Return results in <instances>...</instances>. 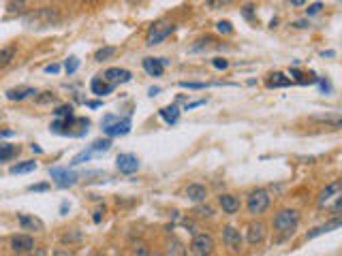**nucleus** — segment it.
Listing matches in <instances>:
<instances>
[{"instance_id": "nucleus-1", "label": "nucleus", "mask_w": 342, "mask_h": 256, "mask_svg": "<svg viewBox=\"0 0 342 256\" xmlns=\"http://www.w3.org/2000/svg\"><path fill=\"white\" fill-rule=\"evenodd\" d=\"M60 22V11L56 7H41V9H34L28 15L24 17V24L32 30H43V28H49V26H56Z\"/></svg>"}, {"instance_id": "nucleus-2", "label": "nucleus", "mask_w": 342, "mask_h": 256, "mask_svg": "<svg viewBox=\"0 0 342 256\" xmlns=\"http://www.w3.org/2000/svg\"><path fill=\"white\" fill-rule=\"evenodd\" d=\"M103 133L107 137H124L131 133V120L129 117H120L118 115H105L103 117Z\"/></svg>"}, {"instance_id": "nucleus-3", "label": "nucleus", "mask_w": 342, "mask_h": 256, "mask_svg": "<svg viewBox=\"0 0 342 256\" xmlns=\"http://www.w3.org/2000/svg\"><path fill=\"white\" fill-rule=\"evenodd\" d=\"M176 30V24L174 22H167V20H160L156 24H152L150 26V30H148V39H146V45H150V47H154V45L158 43H163L167 36Z\"/></svg>"}, {"instance_id": "nucleus-4", "label": "nucleus", "mask_w": 342, "mask_h": 256, "mask_svg": "<svg viewBox=\"0 0 342 256\" xmlns=\"http://www.w3.org/2000/svg\"><path fill=\"white\" fill-rule=\"evenodd\" d=\"M269 203H272V199H269L267 190H265V188H257V190H253V192H250V195H248V199H246L248 214H253V216L263 214L265 209L269 207Z\"/></svg>"}, {"instance_id": "nucleus-5", "label": "nucleus", "mask_w": 342, "mask_h": 256, "mask_svg": "<svg viewBox=\"0 0 342 256\" xmlns=\"http://www.w3.org/2000/svg\"><path fill=\"white\" fill-rule=\"evenodd\" d=\"M300 222V214L295 209H280L274 216V228L282 233H293V228Z\"/></svg>"}, {"instance_id": "nucleus-6", "label": "nucleus", "mask_w": 342, "mask_h": 256, "mask_svg": "<svg viewBox=\"0 0 342 256\" xmlns=\"http://www.w3.org/2000/svg\"><path fill=\"white\" fill-rule=\"evenodd\" d=\"M49 175H51L53 181H56L58 188H69V186H73L75 181L79 179V173L69 171V169H60V167L49 169Z\"/></svg>"}, {"instance_id": "nucleus-7", "label": "nucleus", "mask_w": 342, "mask_h": 256, "mask_svg": "<svg viewBox=\"0 0 342 256\" xmlns=\"http://www.w3.org/2000/svg\"><path fill=\"white\" fill-rule=\"evenodd\" d=\"M191 252L197 254V256L212 254V252H214V239H212V235H208V233L195 235L193 241H191Z\"/></svg>"}, {"instance_id": "nucleus-8", "label": "nucleus", "mask_w": 342, "mask_h": 256, "mask_svg": "<svg viewBox=\"0 0 342 256\" xmlns=\"http://www.w3.org/2000/svg\"><path fill=\"white\" fill-rule=\"evenodd\" d=\"M103 79L107 81V84H127V81H131L133 79V75H131V71H127V69H118V67H111V69H107L105 73H103Z\"/></svg>"}, {"instance_id": "nucleus-9", "label": "nucleus", "mask_w": 342, "mask_h": 256, "mask_svg": "<svg viewBox=\"0 0 342 256\" xmlns=\"http://www.w3.org/2000/svg\"><path fill=\"white\" fill-rule=\"evenodd\" d=\"M11 252H15V254H28V252H32V248H34V239L30 235H15V237H11Z\"/></svg>"}, {"instance_id": "nucleus-10", "label": "nucleus", "mask_w": 342, "mask_h": 256, "mask_svg": "<svg viewBox=\"0 0 342 256\" xmlns=\"http://www.w3.org/2000/svg\"><path fill=\"white\" fill-rule=\"evenodd\" d=\"M116 164H118V171L124 173V175H133V173L139 169V160L135 154H120Z\"/></svg>"}, {"instance_id": "nucleus-11", "label": "nucleus", "mask_w": 342, "mask_h": 256, "mask_svg": "<svg viewBox=\"0 0 342 256\" xmlns=\"http://www.w3.org/2000/svg\"><path fill=\"white\" fill-rule=\"evenodd\" d=\"M222 241L233 252H240V248H242V235H240L238 228H233V226H224L222 228Z\"/></svg>"}, {"instance_id": "nucleus-12", "label": "nucleus", "mask_w": 342, "mask_h": 256, "mask_svg": "<svg viewBox=\"0 0 342 256\" xmlns=\"http://www.w3.org/2000/svg\"><path fill=\"white\" fill-rule=\"evenodd\" d=\"M246 239L250 245H259L261 241L265 239V226L263 222H250L248 231H246Z\"/></svg>"}, {"instance_id": "nucleus-13", "label": "nucleus", "mask_w": 342, "mask_h": 256, "mask_svg": "<svg viewBox=\"0 0 342 256\" xmlns=\"http://www.w3.org/2000/svg\"><path fill=\"white\" fill-rule=\"evenodd\" d=\"M143 71H146L150 77H160L165 73L163 58H146L143 60Z\"/></svg>"}, {"instance_id": "nucleus-14", "label": "nucleus", "mask_w": 342, "mask_h": 256, "mask_svg": "<svg viewBox=\"0 0 342 256\" xmlns=\"http://www.w3.org/2000/svg\"><path fill=\"white\" fill-rule=\"evenodd\" d=\"M218 203H220L224 214H238L240 212V199L233 197V195H220Z\"/></svg>"}, {"instance_id": "nucleus-15", "label": "nucleus", "mask_w": 342, "mask_h": 256, "mask_svg": "<svg viewBox=\"0 0 342 256\" xmlns=\"http://www.w3.org/2000/svg\"><path fill=\"white\" fill-rule=\"evenodd\" d=\"M17 222H20V226L24 228V231H43V222L39 220V218H34V216L20 214L17 216Z\"/></svg>"}, {"instance_id": "nucleus-16", "label": "nucleus", "mask_w": 342, "mask_h": 256, "mask_svg": "<svg viewBox=\"0 0 342 256\" xmlns=\"http://www.w3.org/2000/svg\"><path fill=\"white\" fill-rule=\"evenodd\" d=\"M205 197H208V190L201 184H191L186 188V199L193 203H201V201H205Z\"/></svg>"}, {"instance_id": "nucleus-17", "label": "nucleus", "mask_w": 342, "mask_h": 256, "mask_svg": "<svg viewBox=\"0 0 342 256\" xmlns=\"http://www.w3.org/2000/svg\"><path fill=\"white\" fill-rule=\"evenodd\" d=\"M90 88H92V92H94L96 96H105V94H111V92H113L116 84H103L101 77H94L92 81H90Z\"/></svg>"}, {"instance_id": "nucleus-18", "label": "nucleus", "mask_w": 342, "mask_h": 256, "mask_svg": "<svg viewBox=\"0 0 342 256\" xmlns=\"http://www.w3.org/2000/svg\"><path fill=\"white\" fill-rule=\"evenodd\" d=\"M265 86L267 88H287V86H291V79L284 77L282 73H269Z\"/></svg>"}, {"instance_id": "nucleus-19", "label": "nucleus", "mask_w": 342, "mask_h": 256, "mask_svg": "<svg viewBox=\"0 0 342 256\" xmlns=\"http://www.w3.org/2000/svg\"><path fill=\"white\" fill-rule=\"evenodd\" d=\"M30 94H37V90L34 88H13V90H9L7 92V98L9 100H24L26 96H30Z\"/></svg>"}, {"instance_id": "nucleus-20", "label": "nucleus", "mask_w": 342, "mask_h": 256, "mask_svg": "<svg viewBox=\"0 0 342 256\" xmlns=\"http://www.w3.org/2000/svg\"><path fill=\"white\" fill-rule=\"evenodd\" d=\"M158 113H160V117H163L167 124H176L178 117H180V109L176 105H171V107H163Z\"/></svg>"}, {"instance_id": "nucleus-21", "label": "nucleus", "mask_w": 342, "mask_h": 256, "mask_svg": "<svg viewBox=\"0 0 342 256\" xmlns=\"http://www.w3.org/2000/svg\"><path fill=\"white\" fill-rule=\"evenodd\" d=\"M338 190H340V181H331V184H329L325 190L321 192V197H319V207H323V205H325L327 201H329L331 197H334Z\"/></svg>"}, {"instance_id": "nucleus-22", "label": "nucleus", "mask_w": 342, "mask_h": 256, "mask_svg": "<svg viewBox=\"0 0 342 256\" xmlns=\"http://www.w3.org/2000/svg\"><path fill=\"white\" fill-rule=\"evenodd\" d=\"M15 60V47L13 45H9V47H3L0 49V69H5V67H9Z\"/></svg>"}, {"instance_id": "nucleus-23", "label": "nucleus", "mask_w": 342, "mask_h": 256, "mask_svg": "<svg viewBox=\"0 0 342 256\" xmlns=\"http://www.w3.org/2000/svg\"><path fill=\"white\" fill-rule=\"evenodd\" d=\"M34 169H37V162H34V160H24L20 164H13L11 173H13V175H22V173H30Z\"/></svg>"}, {"instance_id": "nucleus-24", "label": "nucleus", "mask_w": 342, "mask_h": 256, "mask_svg": "<svg viewBox=\"0 0 342 256\" xmlns=\"http://www.w3.org/2000/svg\"><path fill=\"white\" fill-rule=\"evenodd\" d=\"M338 226H340V220H334V222H329V224H325V226H319V228H314V231H310L308 235H306V239H314V237L334 231V228H338Z\"/></svg>"}, {"instance_id": "nucleus-25", "label": "nucleus", "mask_w": 342, "mask_h": 256, "mask_svg": "<svg viewBox=\"0 0 342 256\" xmlns=\"http://www.w3.org/2000/svg\"><path fill=\"white\" fill-rule=\"evenodd\" d=\"M116 53H118V49H116V47H101V49L94 51V60L96 62H105V60L113 58Z\"/></svg>"}, {"instance_id": "nucleus-26", "label": "nucleus", "mask_w": 342, "mask_h": 256, "mask_svg": "<svg viewBox=\"0 0 342 256\" xmlns=\"http://www.w3.org/2000/svg\"><path fill=\"white\" fill-rule=\"evenodd\" d=\"M17 152L20 148H15V145H0V162L11 160L13 156H17Z\"/></svg>"}, {"instance_id": "nucleus-27", "label": "nucleus", "mask_w": 342, "mask_h": 256, "mask_svg": "<svg viewBox=\"0 0 342 256\" xmlns=\"http://www.w3.org/2000/svg\"><path fill=\"white\" fill-rule=\"evenodd\" d=\"M167 254H176V256L186 254L184 243H182V241H178V239H171V241L167 243Z\"/></svg>"}, {"instance_id": "nucleus-28", "label": "nucleus", "mask_w": 342, "mask_h": 256, "mask_svg": "<svg viewBox=\"0 0 342 256\" xmlns=\"http://www.w3.org/2000/svg\"><path fill=\"white\" fill-rule=\"evenodd\" d=\"M131 252H133V254H139V256H148V254H150L148 243H146V241H141V239L131 241Z\"/></svg>"}, {"instance_id": "nucleus-29", "label": "nucleus", "mask_w": 342, "mask_h": 256, "mask_svg": "<svg viewBox=\"0 0 342 256\" xmlns=\"http://www.w3.org/2000/svg\"><path fill=\"white\" fill-rule=\"evenodd\" d=\"M26 5H28L26 0H9V3H7V11L9 13H22L24 9H26Z\"/></svg>"}, {"instance_id": "nucleus-30", "label": "nucleus", "mask_w": 342, "mask_h": 256, "mask_svg": "<svg viewBox=\"0 0 342 256\" xmlns=\"http://www.w3.org/2000/svg\"><path fill=\"white\" fill-rule=\"evenodd\" d=\"M214 39H212V36H205V39H199V41H197L195 45H193V49L191 51H201V49H210V47H214Z\"/></svg>"}, {"instance_id": "nucleus-31", "label": "nucleus", "mask_w": 342, "mask_h": 256, "mask_svg": "<svg viewBox=\"0 0 342 256\" xmlns=\"http://www.w3.org/2000/svg\"><path fill=\"white\" fill-rule=\"evenodd\" d=\"M90 158H92V150H84V152H79L73 160H71V164L77 167V164H82V162H88Z\"/></svg>"}, {"instance_id": "nucleus-32", "label": "nucleus", "mask_w": 342, "mask_h": 256, "mask_svg": "<svg viewBox=\"0 0 342 256\" xmlns=\"http://www.w3.org/2000/svg\"><path fill=\"white\" fill-rule=\"evenodd\" d=\"M212 84H201V81H180V88H188V90H205Z\"/></svg>"}, {"instance_id": "nucleus-33", "label": "nucleus", "mask_w": 342, "mask_h": 256, "mask_svg": "<svg viewBox=\"0 0 342 256\" xmlns=\"http://www.w3.org/2000/svg\"><path fill=\"white\" fill-rule=\"evenodd\" d=\"M109 148H111V141H109V139H98V141L92 143V148H90V150H92V152H107Z\"/></svg>"}, {"instance_id": "nucleus-34", "label": "nucleus", "mask_w": 342, "mask_h": 256, "mask_svg": "<svg viewBox=\"0 0 342 256\" xmlns=\"http://www.w3.org/2000/svg\"><path fill=\"white\" fill-rule=\"evenodd\" d=\"M79 69V58H75V56H71L67 62H65V71L69 73V75H73V73Z\"/></svg>"}, {"instance_id": "nucleus-35", "label": "nucleus", "mask_w": 342, "mask_h": 256, "mask_svg": "<svg viewBox=\"0 0 342 256\" xmlns=\"http://www.w3.org/2000/svg\"><path fill=\"white\" fill-rule=\"evenodd\" d=\"M37 103L39 105H47V103H56V94L53 92H41V96H37Z\"/></svg>"}, {"instance_id": "nucleus-36", "label": "nucleus", "mask_w": 342, "mask_h": 256, "mask_svg": "<svg viewBox=\"0 0 342 256\" xmlns=\"http://www.w3.org/2000/svg\"><path fill=\"white\" fill-rule=\"evenodd\" d=\"M53 115H58V117H67V115H73V107L71 105H60L56 111H53Z\"/></svg>"}, {"instance_id": "nucleus-37", "label": "nucleus", "mask_w": 342, "mask_h": 256, "mask_svg": "<svg viewBox=\"0 0 342 256\" xmlns=\"http://www.w3.org/2000/svg\"><path fill=\"white\" fill-rule=\"evenodd\" d=\"M231 3V0H205V5H208L212 11H216V9H222V7H227Z\"/></svg>"}, {"instance_id": "nucleus-38", "label": "nucleus", "mask_w": 342, "mask_h": 256, "mask_svg": "<svg viewBox=\"0 0 342 256\" xmlns=\"http://www.w3.org/2000/svg\"><path fill=\"white\" fill-rule=\"evenodd\" d=\"M216 30H218L220 34H231L233 26H231V22H218V24H216Z\"/></svg>"}, {"instance_id": "nucleus-39", "label": "nucleus", "mask_w": 342, "mask_h": 256, "mask_svg": "<svg viewBox=\"0 0 342 256\" xmlns=\"http://www.w3.org/2000/svg\"><path fill=\"white\" fill-rule=\"evenodd\" d=\"M195 214L199 216V218H210V216L214 214V209H212L210 205H205V207H197V209H195Z\"/></svg>"}, {"instance_id": "nucleus-40", "label": "nucleus", "mask_w": 342, "mask_h": 256, "mask_svg": "<svg viewBox=\"0 0 342 256\" xmlns=\"http://www.w3.org/2000/svg\"><path fill=\"white\" fill-rule=\"evenodd\" d=\"M212 67H214V69H218V71H224V69L229 67V62L224 60V58H214V60H212Z\"/></svg>"}, {"instance_id": "nucleus-41", "label": "nucleus", "mask_w": 342, "mask_h": 256, "mask_svg": "<svg viewBox=\"0 0 342 256\" xmlns=\"http://www.w3.org/2000/svg\"><path fill=\"white\" fill-rule=\"evenodd\" d=\"M79 239H82V233H67L65 237H62L65 243H73V241H79Z\"/></svg>"}, {"instance_id": "nucleus-42", "label": "nucleus", "mask_w": 342, "mask_h": 256, "mask_svg": "<svg viewBox=\"0 0 342 256\" xmlns=\"http://www.w3.org/2000/svg\"><path fill=\"white\" fill-rule=\"evenodd\" d=\"M321 9H323V3H312L308 9H306V15H317Z\"/></svg>"}, {"instance_id": "nucleus-43", "label": "nucleus", "mask_w": 342, "mask_h": 256, "mask_svg": "<svg viewBox=\"0 0 342 256\" xmlns=\"http://www.w3.org/2000/svg\"><path fill=\"white\" fill-rule=\"evenodd\" d=\"M201 105H205V98H199V100H193V103H188L184 109L188 111V109H195V107H201Z\"/></svg>"}, {"instance_id": "nucleus-44", "label": "nucleus", "mask_w": 342, "mask_h": 256, "mask_svg": "<svg viewBox=\"0 0 342 256\" xmlns=\"http://www.w3.org/2000/svg\"><path fill=\"white\" fill-rule=\"evenodd\" d=\"M103 214H105V207H101V209H96V212H94V218H92V220L98 224V222H101L103 220Z\"/></svg>"}, {"instance_id": "nucleus-45", "label": "nucleus", "mask_w": 342, "mask_h": 256, "mask_svg": "<svg viewBox=\"0 0 342 256\" xmlns=\"http://www.w3.org/2000/svg\"><path fill=\"white\" fill-rule=\"evenodd\" d=\"M49 188V184H37V186H30V190L32 192H43V190H47Z\"/></svg>"}, {"instance_id": "nucleus-46", "label": "nucleus", "mask_w": 342, "mask_h": 256, "mask_svg": "<svg viewBox=\"0 0 342 256\" xmlns=\"http://www.w3.org/2000/svg\"><path fill=\"white\" fill-rule=\"evenodd\" d=\"M58 71H60L58 64H49V67H45V73H53V75H56Z\"/></svg>"}, {"instance_id": "nucleus-47", "label": "nucleus", "mask_w": 342, "mask_h": 256, "mask_svg": "<svg viewBox=\"0 0 342 256\" xmlns=\"http://www.w3.org/2000/svg\"><path fill=\"white\" fill-rule=\"evenodd\" d=\"M291 77H293V79H298L300 84H302V73H300L298 69H291Z\"/></svg>"}, {"instance_id": "nucleus-48", "label": "nucleus", "mask_w": 342, "mask_h": 256, "mask_svg": "<svg viewBox=\"0 0 342 256\" xmlns=\"http://www.w3.org/2000/svg\"><path fill=\"white\" fill-rule=\"evenodd\" d=\"M244 15H246V17L253 15V5H246V7H244Z\"/></svg>"}, {"instance_id": "nucleus-49", "label": "nucleus", "mask_w": 342, "mask_h": 256, "mask_svg": "<svg viewBox=\"0 0 342 256\" xmlns=\"http://www.w3.org/2000/svg\"><path fill=\"white\" fill-rule=\"evenodd\" d=\"M295 28H308V22H295Z\"/></svg>"}, {"instance_id": "nucleus-50", "label": "nucleus", "mask_w": 342, "mask_h": 256, "mask_svg": "<svg viewBox=\"0 0 342 256\" xmlns=\"http://www.w3.org/2000/svg\"><path fill=\"white\" fill-rule=\"evenodd\" d=\"M321 88H323V92H329L331 90V86L327 84V81H321Z\"/></svg>"}, {"instance_id": "nucleus-51", "label": "nucleus", "mask_w": 342, "mask_h": 256, "mask_svg": "<svg viewBox=\"0 0 342 256\" xmlns=\"http://www.w3.org/2000/svg\"><path fill=\"white\" fill-rule=\"evenodd\" d=\"M88 107H90V109H96V107H101V103H98V100H90Z\"/></svg>"}, {"instance_id": "nucleus-52", "label": "nucleus", "mask_w": 342, "mask_h": 256, "mask_svg": "<svg viewBox=\"0 0 342 256\" xmlns=\"http://www.w3.org/2000/svg\"><path fill=\"white\" fill-rule=\"evenodd\" d=\"M291 5H293V7H304L306 0H291Z\"/></svg>"}, {"instance_id": "nucleus-53", "label": "nucleus", "mask_w": 342, "mask_h": 256, "mask_svg": "<svg viewBox=\"0 0 342 256\" xmlns=\"http://www.w3.org/2000/svg\"><path fill=\"white\" fill-rule=\"evenodd\" d=\"M336 51H323V58H334Z\"/></svg>"}, {"instance_id": "nucleus-54", "label": "nucleus", "mask_w": 342, "mask_h": 256, "mask_svg": "<svg viewBox=\"0 0 342 256\" xmlns=\"http://www.w3.org/2000/svg\"><path fill=\"white\" fill-rule=\"evenodd\" d=\"M13 135V131H3V133H0V139H3V137H11Z\"/></svg>"}, {"instance_id": "nucleus-55", "label": "nucleus", "mask_w": 342, "mask_h": 256, "mask_svg": "<svg viewBox=\"0 0 342 256\" xmlns=\"http://www.w3.org/2000/svg\"><path fill=\"white\" fill-rule=\"evenodd\" d=\"M160 92V88H150V96H154V94H158Z\"/></svg>"}, {"instance_id": "nucleus-56", "label": "nucleus", "mask_w": 342, "mask_h": 256, "mask_svg": "<svg viewBox=\"0 0 342 256\" xmlns=\"http://www.w3.org/2000/svg\"><path fill=\"white\" fill-rule=\"evenodd\" d=\"M127 3H129V5H131V7H137V5H139V3H141V0H127Z\"/></svg>"}, {"instance_id": "nucleus-57", "label": "nucleus", "mask_w": 342, "mask_h": 256, "mask_svg": "<svg viewBox=\"0 0 342 256\" xmlns=\"http://www.w3.org/2000/svg\"><path fill=\"white\" fill-rule=\"evenodd\" d=\"M86 3H90V0H86Z\"/></svg>"}]
</instances>
